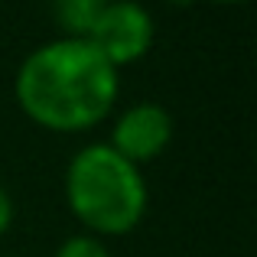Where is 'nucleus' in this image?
<instances>
[{
  "label": "nucleus",
  "instance_id": "nucleus-8",
  "mask_svg": "<svg viewBox=\"0 0 257 257\" xmlns=\"http://www.w3.org/2000/svg\"><path fill=\"white\" fill-rule=\"evenodd\" d=\"M173 4H176V7H192L195 0H173Z\"/></svg>",
  "mask_w": 257,
  "mask_h": 257
},
{
  "label": "nucleus",
  "instance_id": "nucleus-3",
  "mask_svg": "<svg viewBox=\"0 0 257 257\" xmlns=\"http://www.w3.org/2000/svg\"><path fill=\"white\" fill-rule=\"evenodd\" d=\"M85 39L114 69H124L150 52L157 39V20L137 0H107Z\"/></svg>",
  "mask_w": 257,
  "mask_h": 257
},
{
  "label": "nucleus",
  "instance_id": "nucleus-9",
  "mask_svg": "<svg viewBox=\"0 0 257 257\" xmlns=\"http://www.w3.org/2000/svg\"><path fill=\"white\" fill-rule=\"evenodd\" d=\"M212 4H244V0H212Z\"/></svg>",
  "mask_w": 257,
  "mask_h": 257
},
{
  "label": "nucleus",
  "instance_id": "nucleus-5",
  "mask_svg": "<svg viewBox=\"0 0 257 257\" xmlns=\"http://www.w3.org/2000/svg\"><path fill=\"white\" fill-rule=\"evenodd\" d=\"M107 0H52V20L59 23V30L72 39H85L91 33L98 13L104 10Z\"/></svg>",
  "mask_w": 257,
  "mask_h": 257
},
{
  "label": "nucleus",
  "instance_id": "nucleus-4",
  "mask_svg": "<svg viewBox=\"0 0 257 257\" xmlns=\"http://www.w3.org/2000/svg\"><path fill=\"white\" fill-rule=\"evenodd\" d=\"M173 140V114L157 101H137L131 104L117 120L107 147L117 150L134 166H144L157 160Z\"/></svg>",
  "mask_w": 257,
  "mask_h": 257
},
{
  "label": "nucleus",
  "instance_id": "nucleus-6",
  "mask_svg": "<svg viewBox=\"0 0 257 257\" xmlns=\"http://www.w3.org/2000/svg\"><path fill=\"white\" fill-rule=\"evenodd\" d=\"M56 257H111V251L104 247V241L94 234H72L56 247Z\"/></svg>",
  "mask_w": 257,
  "mask_h": 257
},
{
  "label": "nucleus",
  "instance_id": "nucleus-2",
  "mask_svg": "<svg viewBox=\"0 0 257 257\" xmlns=\"http://www.w3.org/2000/svg\"><path fill=\"white\" fill-rule=\"evenodd\" d=\"M147 179L140 166L124 160L107 144H88L65 166L69 212L94 238L127 234L147 212Z\"/></svg>",
  "mask_w": 257,
  "mask_h": 257
},
{
  "label": "nucleus",
  "instance_id": "nucleus-1",
  "mask_svg": "<svg viewBox=\"0 0 257 257\" xmlns=\"http://www.w3.org/2000/svg\"><path fill=\"white\" fill-rule=\"evenodd\" d=\"M117 91V69L88 39L72 36L36 46L13 78L20 111L52 134L98 127L111 114Z\"/></svg>",
  "mask_w": 257,
  "mask_h": 257
},
{
  "label": "nucleus",
  "instance_id": "nucleus-7",
  "mask_svg": "<svg viewBox=\"0 0 257 257\" xmlns=\"http://www.w3.org/2000/svg\"><path fill=\"white\" fill-rule=\"evenodd\" d=\"M13 225V195L7 192V186H0V238L10 231Z\"/></svg>",
  "mask_w": 257,
  "mask_h": 257
}]
</instances>
